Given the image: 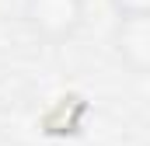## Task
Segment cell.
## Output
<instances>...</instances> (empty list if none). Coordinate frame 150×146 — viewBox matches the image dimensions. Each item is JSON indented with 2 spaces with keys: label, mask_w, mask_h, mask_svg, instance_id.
Returning a JSON list of instances; mask_svg holds the SVG:
<instances>
[{
  "label": "cell",
  "mask_w": 150,
  "mask_h": 146,
  "mask_svg": "<svg viewBox=\"0 0 150 146\" xmlns=\"http://www.w3.org/2000/svg\"><path fill=\"white\" fill-rule=\"evenodd\" d=\"M112 49L133 73H150V18H119L112 28Z\"/></svg>",
  "instance_id": "2"
},
{
  "label": "cell",
  "mask_w": 150,
  "mask_h": 146,
  "mask_svg": "<svg viewBox=\"0 0 150 146\" xmlns=\"http://www.w3.org/2000/svg\"><path fill=\"white\" fill-rule=\"evenodd\" d=\"M87 18V0H25L21 4V21L38 42L63 45L84 28Z\"/></svg>",
  "instance_id": "1"
},
{
  "label": "cell",
  "mask_w": 150,
  "mask_h": 146,
  "mask_svg": "<svg viewBox=\"0 0 150 146\" xmlns=\"http://www.w3.org/2000/svg\"><path fill=\"white\" fill-rule=\"evenodd\" d=\"M119 18H150V0H108Z\"/></svg>",
  "instance_id": "3"
}]
</instances>
